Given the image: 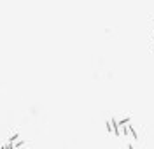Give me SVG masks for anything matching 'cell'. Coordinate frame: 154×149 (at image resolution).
<instances>
[{
	"label": "cell",
	"mask_w": 154,
	"mask_h": 149,
	"mask_svg": "<svg viewBox=\"0 0 154 149\" xmlns=\"http://www.w3.org/2000/svg\"><path fill=\"white\" fill-rule=\"evenodd\" d=\"M107 130H109L110 133H114V135H116V121H114V119H109V121H107Z\"/></svg>",
	"instance_id": "6da1fadb"
}]
</instances>
